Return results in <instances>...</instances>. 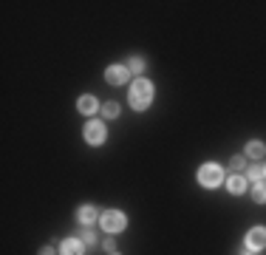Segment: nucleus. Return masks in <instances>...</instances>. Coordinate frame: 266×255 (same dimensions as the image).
I'll list each match as a JSON object with an SVG mask.
<instances>
[{
    "instance_id": "obj_9",
    "label": "nucleus",
    "mask_w": 266,
    "mask_h": 255,
    "mask_svg": "<svg viewBox=\"0 0 266 255\" xmlns=\"http://www.w3.org/2000/svg\"><path fill=\"white\" fill-rule=\"evenodd\" d=\"M77 108H80L82 114H85V116H88V114H93V111H96V99H93V96H80V102H77Z\"/></svg>"
},
{
    "instance_id": "obj_15",
    "label": "nucleus",
    "mask_w": 266,
    "mask_h": 255,
    "mask_svg": "<svg viewBox=\"0 0 266 255\" xmlns=\"http://www.w3.org/2000/svg\"><path fill=\"white\" fill-rule=\"evenodd\" d=\"M142 68H145V60H139V57H133L131 63H128V71H136V74H139Z\"/></svg>"
},
{
    "instance_id": "obj_22",
    "label": "nucleus",
    "mask_w": 266,
    "mask_h": 255,
    "mask_svg": "<svg viewBox=\"0 0 266 255\" xmlns=\"http://www.w3.org/2000/svg\"><path fill=\"white\" fill-rule=\"evenodd\" d=\"M111 255H113V253H111Z\"/></svg>"
},
{
    "instance_id": "obj_3",
    "label": "nucleus",
    "mask_w": 266,
    "mask_h": 255,
    "mask_svg": "<svg viewBox=\"0 0 266 255\" xmlns=\"http://www.w3.org/2000/svg\"><path fill=\"white\" fill-rule=\"evenodd\" d=\"M99 224H102V230H105V232H122V230H125V224H128V218H125L119 210H108V213L99 218Z\"/></svg>"
},
{
    "instance_id": "obj_18",
    "label": "nucleus",
    "mask_w": 266,
    "mask_h": 255,
    "mask_svg": "<svg viewBox=\"0 0 266 255\" xmlns=\"http://www.w3.org/2000/svg\"><path fill=\"white\" fill-rule=\"evenodd\" d=\"M113 247H116V244H113V238H108V241H105V253H113Z\"/></svg>"
},
{
    "instance_id": "obj_20",
    "label": "nucleus",
    "mask_w": 266,
    "mask_h": 255,
    "mask_svg": "<svg viewBox=\"0 0 266 255\" xmlns=\"http://www.w3.org/2000/svg\"><path fill=\"white\" fill-rule=\"evenodd\" d=\"M244 255H255V250H249V247H246V250H244Z\"/></svg>"
},
{
    "instance_id": "obj_17",
    "label": "nucleus",
    "mask_w": 266,
    "mask_h": 255,
    "mask_svg": "<svg viewBox=\"0 0 266 255\" xmlns=\"http://www.w3.org/2000/svg\"><path fill=\"white\" fill-rule=\"evenodd\" d=\"M232 167H235V170H241V167H244V159H241V156H235V159H232Z\"/></svg>"
},
{
    "instance_id": "obj_5",
    "label": "nucleus",
    "mask_w": 266,
    "mask_h": 255,
    "mask_svg": "<svg viewBox=\"0 0 266 255\" xmlns=\"http://www.w3.org/2000/svg\"><path fill=\"white\" fill-rule=\"evenodd\" d=\"M246 247H249V250H264L266 247V227L249 230V235H246Z\"/></svg>"
},
{
    "instance_id": "obj_12",
    "label": "nucleus",
    "mask_w": 266,
    "mask_h": 255,
    "mask_svg": "<svg viewBox=\"0 0 266 255\" xmlns=\"http://www.w3.org/2000/svg\"><path fill=\"white\" fill-rule=\"evenodd\" d=\"M102 116H105V119H116V116H119V105H116V102H105V105H102Z\"/></svg>"
},
{
    "instance_id": "obj_6",
    "label": "nucleus",
    "mask_w": 266,
    "mask_h": 255,
    "mask_svg": "<svg viewBox=\"0 0 266 255\" xmlns=\"http://www.w3.org/2000/svg\"><path fill=\"white\" fill-rule=\"evenodd\" d=\"M105 77H108V82H111V85H122V82H128L131 71H128L125 66H111L105 71Z\"/></svg>"
},
{
    "instance_id": "obj_13",
    "label": "nucleus",
    "mask_w": 266,
    "mask_h": 255,
    "mask_svg": "<svg viewBox=\"0 0 266 255\" xmlns=\"http://www.w3.org/2000/svg\"><path fill=\"white\" fill-rule=\"evenodd\" d=\"M246 153L252 156V159H261L266 153V148H264V142H249V148H246Z\"/></svg>"
},
{
    "instance_id": "obj_4",
    "label": "nucleus",
    "mask_w": 266,
    "mask_h": 255,
    "mask_svg": "<svg viewBox=\"0 0 266 255\" xmlns=\"http://www.w3.org/2000/svg\"><path fill=\"white\" fill-rule=\"evenodd\" d=\"M85 142H91V145H102L105 142V125L102 122H88L85 125Z\"/></svg>"
},
{
    "instance_id": "obj_21",
    "label": "nucleus",
    "mask_w": 266,
    "mask_h": 255,
    "mask_svg": "<svg viewBox=\"0 0 266 255\" xmlns=\"http://www.w3.org/2000/svg\"><path fill=\"white\" fill-rule=\"evenodd\" d=\"M264 173H266V167H264Z\"/></svg>"
},
{
    "instance_id": "obj_16",
    "label": "nucleus",
    "mask_w": 266,
    "mask_h": 255,
    "mask_svg": "<svg viewBox=\"0 0 266 255\" xmlns=\"http://www.w3.org/2000/svg\"><path fill=\"white\" fill-rule=\"evenodd\" d=\"M77 241H80V244H93V232H91L88 227H85V230L80 232V238H77Z\"/></svg>"
},
{
    "instance_id": "obj_10",
    "label": "nucleus",
    "mask_w": 266,
    "mask_h": 255,
    "mask_svg": "<svg viewBox=\"0 0 266 255\" xmlns=\"http://www.w3.org/2000/svg\"><path fill=\"white\" fill-rule=\"evenodd\" d=\"M77 215H80V221H82V224H91L93 218H96V210H93L91 204H82V207H80V213H77Z\"/></svg>"
},
{
    "instance_id": "obj_14",
    "label": "nucleus",
    "mask_w": 266,
    "mask_h": 255,
    "mask_svg": "<svg viewBox=\"0 0 266 255\" xmlns=\"http://www.w3.org/2000/svg\"><path fill=\"white\" fill-rule=\"evenodd\" d=\"M246 176H249V179H252L255 185H258V182H264V167H261V164H252V167H249V170H246Z\"/></svg>"
},
{
    "instance_id": "obj_8",
    "label": "nucleus",
    "mask_w": 266,
    "mask_h": 255,
    "mask_svg": "<svg viewBox=\"0 0 266 255\" xmlns=\"http://www.w3.org/2000/svg\"><path fill=\"white\" fill-rule=\"evenodd\" d=\"M226 187H229V193L241 196L244 187H246V179H244V176H229V179H226Z\"/></svg>"
},
{
    "instance_id": "obj_1",
    "label": "nucleus",
    "mask_w": 266,
    "mask_h": 255,
    "mask_svg": "<svg viewBox=\"0 0 266 255\" xmlns=\"http://www.w3.org/2000/svg\"><path fill=\"white\" fill-rule=\"evenodd\" d=\"M150 102H153V85H150L147 80H136L131 85V108L145 111Z\"/></svg>"
},
{
    "instance_id": "obj_19",
    "label": "nucleus",
    "mask_w": 266,
    "mask_h": 255,
    "mask_svg": "<svg viewBox=\"0 0 266 255\" xmlns=\"http://www.w3.org/2000/svg\"><path fill=\"white\" fill-rule=\"evenodd\" d=\"M40 255H54V250H51V247H45V250H43Z\"/></svg>"
},
{
    "instance_id": "obj_11",
    "label": "nucleus",
    "mask_w": 266,
    "mask_h": 255,
    "mask_svg": "<svg viewBox=\"0 0 266 255\" xmlns=\"http://www.w3.org/2000/svg\"><path fill=\"white\" fill-rule=\"evenodd\" d=\"M252 199L258 204H266V182H258V185L252 187Z\"/></svg>"
},
{
    "instance_id": "obj_2",
    "label": "nucleus",
    "mask_w": 266,
    "mask_h": 255,
    "mask_svg": "<svg viewBox=\"0 0 266 255\" xmlns=\"http://www.w3.org/2000/svg\"><path fill=\"white\" fill-rule=\"evenodd\" d=\"M199 182L204 185V187H218L221 182H224V170H221V164H204L199 170Z\"/></svg>"
},
{
    "instance_id": "obj_7",
    "label": "nucleus",
    "mask_w": 266,
    "mask_h": 255,
    "mask_svg": "<svg viewBox=\"0 0 266 255\" xmlns=\"http://www.w3.org/2000/svg\"><path fill=\"white\" fill-rule=\"evenodd\" d=\"M60 255H82V244L74 241V238H68V241L60 244Z\"/></svg>"
}]
</instances>
